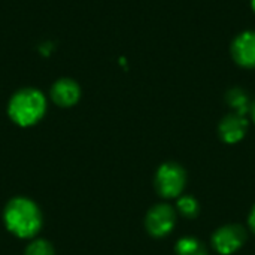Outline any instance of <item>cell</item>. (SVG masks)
<instances>
[{
  "label": "cell",
  "instance_id": "obj_9",
  "mask_svg": "<svg viewBox=\"0 0 255 255\" xmlns=\"http://www.w3.org/2000/svg\"><path fill=\"white\" fill-rule=\"evenodd\" d=\"M226 100L229 103L230 108H233L236 111V114L245 117L247 112L251 111L253 105L250 102V96L247 91H244L242 88H232L227 91L226 94Z\"/></svg>",
  "mask_w": 255,
  "mask_h": 255
},
{
  "label": "cell",
  "instance_id": "obj_4",
  "mask_svg": "<svg viewBox=\"0 0 255 255\" xmlns=\"http://www.w3.org/2000/svg\"><path fill=\"white\" fill-rule=\"evenodd\" d=\"M176 223V214L169 205H157L151 208L145 218L146 230L154 238L167 236Z\"/></svg>",
  "mask_w": 255,
  "mask_h": 255
},
{
  "label": "cell",
  "instance_id": "obj_5",
  "mask_svg": "<svg viewBox=\"0 0 255 255\" xmlns=\"http://www.w3.org/2000/svg\"><path fill=\"white\" fill-rule=\"evenodd\" d=\"M247 241L245 229L238 224H230L218 229L212 236V245L217 253L229 255L236 253Z\"/></svg>",
  "mask_w": 255,
  "mask_h": 255
},
{
  "label": "cell",
  "instance_id": "obj_2",
  "mask_svg": "<svg viewBox=\"0 0 255 255\" xmlns=\"http://www.w3.org/2000/svg\"><path fill=\"white\" fill-rule=\"evenodd\" d=\"M45 112V96L34 88H24L15 93L7 106V114L10 120L19 127H30L39 123Z\"/></svg>",
  "mask_w": 255,
  "mask_h": 255
},
{
  "label": "cell",
  "instance_id": "obj_10",
  "mask_svg": "<svg viewBox=\"0 0 255 255\" xmlns=\"http://www.w3.org/2000/svg\"><path fill=\"white\" fill-rule=\"evenodd\" d=\"M176 255H208L206 247L194 238H182L175 247Z\"/></svg>",
  "mask_w": 255,
  "mask_h": 255
},
{
  "label": "cell",
  "instance_id": "obj_11",
  "mask_svg": "<svg viewBox=\"0 0 255 255\" xmlns=\"http://www.w3.org/2000/svg\"><path fill=\"white\" fill-rule=\"evenodd\" d=\"M178 208H179V212L188 220H193L199 215V203L194 197L182 196L178 200Z\"/></svg>",
  "mask_w": 255,
  "mask_h": 255
},
{
  "label": "cell",
  "instance_id": "obj_12",
  "mask_svg": "<svg viewBox=\"0 0 255 255\" xmlns=\"http://www.w3.org/2000/svg\"><path fill=\"white\" fill-rule=\"evenodd\" d=\"M24 255H55L54 248L46 241H34L25 248Z\"/></svg>",
  "mask_w": 255,
  "mask_h": 255
},
{
  "label": "cell",
  "instance_id": "obj_7",
  "mask_svg": "<svg viewBox=\"0 0 255 255\" xmlns=\"http://www.w3.org/2000/svg\"><path fill=\"white\" fill-rule=\"evenodd\" d=\"M51 97L55 105L61 108H70L78 103L81 97V88L73 79H58L51 88Z\"/></svg>",
  "mask_w": 255,
  "mask_h": 255
},
{
  "label": "cell",
  "instance_id": "obj_1",
  "mask_svg": "<svg viewBox=\"0 0 255 255\" xmlns=\"http://www.w3.org/2000/svg\"><path fill=\"white\" fill-rule=\"evenodd\" d=\"M3 221L12 235L21 239H30L42 229V212L33 200L15 197L7 202L3 212Z\"/></svg>",
  "mask_w": 255,
  "mask_h": 255
},
{
  "label": "cell",
  "instance_id": "obj_6",
  "mask_svg": "<svg viewBox=\"0 0 255 255\" xmlns=\"http://www.w3.org/2000/svg\"><path fill=\"white\" fill-rule=\"evenodd\" d=\"M232 55L239 66L255 69V31H244L233 40Z\"/></svg>",
  "mask_w": 255,
  "mask_h": 255
},
{
  "label": "cell",
  "instance_id": "obj_13",
  "mask_svg": "<svg viewBox=\"0 0 255 255\" xmlns=\"http://www.w3.org/2000/svg\"><path fill=\"white\" fill-rule=\"evenodd\" d=\"M248 223H250V227H251V230L255 233V206L253 208V211H251V214H250V220H248Z\"/></svg>",
  "mask_w": 255,
  "mask_h": 255
},
{
  "label": "cell",
  "instance_id": "obj_8",
  "mask_svg": "<svg viewBox=\"0 0 255 255\" xmlns=\"http://www.w3.org/2000/svg\"><path fill=\"white\" fill-rule=\"evenodd\" d=\"M247 128H248L247 118L235 112L223 118V121L220 123L218 131H220V137L226 143H236L241 139H244Z\"/></svg>",
  "mask_w": 255,
  "mask_h": 255
},
{
  "label": "cell",
  "instance_id": "obj_15",
  "mask_svg": "<svg viewBox=\"0 0 255 255\" xmlns=\"http://www.w3.org/2000/svg\"><path fill=\"white\" fill-rule=\"evenodd\" d=\"M251 4H253V9H254V12H255V0H253V1H251Z\"/></svg>",
  "mask_w": 255,
  "mask_h": 255
},
{
  "label": "cell",
  "instance_id": "obj_14",
  "mask_svg": "<svg viewBox=\"0 0 255 255\" xmlns=\"http://www.w3.org/2000/svg\"><path fill=\"white\" fill-rule=\"evenodd\" d=\"M251 112H253V120L255 121V103L253 105V108H251Z\"/></svg>",
  "mask_w": 255,
  "mask_h": 255
},
{
  "label": "cell",
  "instance_id": "obj_3",
  "mask_svg": "<svg viewBox=\"0 0 255 255\" xmlns=\"http://www.w3.org/2000/svg\"><path fill=\"white\" fill-rule=\"evenodd\" d=\"M155 190L166 199L181 196L185 187V172L176 163H164L158 167L155 175Z\"/></svg>",
  "mask_w": 255,
  "mask_h": 255
}]
</instances>
